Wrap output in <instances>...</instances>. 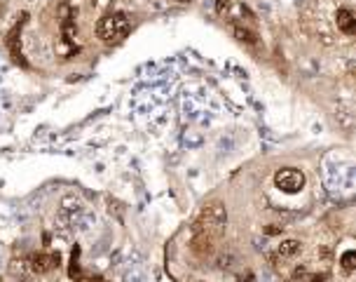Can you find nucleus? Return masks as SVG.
<instances>
[{"mask_svg": "<svg viewBox=\"0 0 356 282\" xmlns=\"http://www.w3.org/2000/svg\"><path fill=\"white\" fill-rule=\"evenodd\" d=\"M354 261H356V254H354V249H349V251H344L342 254V261H340V264H342V268L347 270V273H351V270H354Z\"/></svg>", "mask_w": 356, "mask_h": 282, "instance_id": "1a4fd4ad", "label": "nucleus"}, {"mask_svg": "<svg viewBox=\"0 0 356 282\" xmlns=\"http://www.w3.org/2000/svg\"><path fill=\"white\" fill-rule=\"evenodd\" d=\"M181 3H190V0H181Z\"/></svg>", "mask_w": 356, "mask_h": 282, "instance_id": "f8f14e48", "label": "nucleus"}, {"mask_svg": "<svg viewBox=\"0 0 356 282\" xmlns=\"http://www.w3.org/2000/svg\"><path fill=\"white\" fill-rule=\"evenodd\" d=\"M300 249H302L300 240H293V238L281 240V242H277V245H274V249H272L270 261L274 266L286 264V261H290V259H296L298 254H300Z\"/></svg>", "mask_w": 356, "mask_h": 282, "instance_id": "20e7f679", "label": "nucleus"}, {"mask_svg": "<svg viewBox=\"0 0 356 282\" xmlns=\"http://www.w3.org/2000/svg\"><path fill=\"white\" fill-rule=\"evenodd\" d=\"M274 186L279 190H284V193H298L305 186V174L300 170H296V167H284V170H279L274 174Z\"/></svg>", "mask_w": 356, "mask_h": 282, "instance_id": "7ed1b4c3", "label": "nucleus"}, {"mask_svg": "<svg viewBox=\"0 0 356 282\" xmlns=\"http://www.w3.org/2000/svg\"><path fill=\"white\" fill-rule=\"evenodd\" d=\"M232 10V0H216V12L218 14H228Z\"/></svg>", "mask_w": 356, "mask_h": 282, "instance_id": "9d476101", "label": "nucleus"}, {"mask_svg": "<svg viewBox=\"0 0 356 282\" xmlns=\"http://www.w3.org/2000/svg\"><path fill=\"white\" fill-rule=\"evenodd\" d=\"M129 17L124 12H115V14H106L96 24V36L101 38L103 43H117L129 33Z\"/></svg>", "mask_w": 356, "mask_h": 282, "instance_id": "f03ea898", "label": "nucleus"}, {"mask_svg": "<svg viewBox=\"0 0 356 282\" xmlns=\"http://www.w3.org/2000/svg\"><path fill=\"white\" fill-rule=\"evenodd\" d=\"M26 261H28V268L33 275H45V273H49V270H54L59 266L61 259L54 251H40V254H30Z\"/></svg>", "mask_w": 356, "mask_h": 282, "instance_id": "39448f33", "label": "nucleus"}, {"mask_svg": "<svg viewBox=\"0 0 356 282\" xmlns=\"http://www.w3.org/2000/svg\"><path fill=\"white\" fill-rule=\"evenodd\" d=\"M235 36L239 38L242 43H248V45H253L255 40H258L253 29H246V26H235Z\"/></svg>", "mask_w": 356, "mask_h": 282, "instance_id": "6e6552de", "label": "nucleus"}, {"mask_svg": "<svg viewBox=\"0 0 356 282\" xmlns=\"http://www.w3.org/2000/svg\"><path fill=\"white\" fill-rule=\"evenodd\" d=\"M335 21H338V29L342 33H347V36H351L356 29V19L354 14L349 12V10H338V14H335Z\"/></svg>", "mask_w": 356, "mask_h": 282, "instance_id": "0eeeda50", "label": "nucleus"}, {"mask_svg": "<svg viewBox=\"0 0 356 282\" xmlns=\"http://www.w3.org/2000/svg\"><path fill=\"white\" fill-rule=\"evenodd\" d=\"M78 282H103L101 277H82V280H78Z\"/></svg>", "mask_w": 356, "mask_h": 282, "instance_id": "9b49d317", "label": "nucleus"}, {"mask_svg": "<svg viewBox=\"0 0 356 282\" xmlns=\"http://www.w3.org/2000/svg\"><path fill=\"white\" fill-rule=\"evenodd\" d=\"M228 226V212L220 203L206 205L200 212V216L195 219L192 231H190V249L197 257H209L213 254L216 245L220 242Z\"/></svg>", "mask_w": 356, "mask_h": 282, "instance_id": "f257e3e1", "label": "nucleus"}, {"mask_svg": "<svg viewBox=\"0 0 356 282\" xmlns=\"http://www.w3.org/2000/svg\"><path fill=\"white\" fill-rule=\"evenodd\" d=\"M10 275L17 282H36V277H38L30 273L26 259H12V261H10Z\"/></svg>", "mask_w": 356, "mask_h": 282, "instance_id": "423d86ee", "label": "nucleus"}]
</instances>
